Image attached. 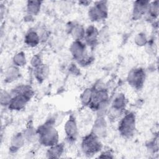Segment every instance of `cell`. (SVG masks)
I'll list each match as a JSON object with an SVG mask.
<instances>
[{
    "label": "cell",
    "mask_w": 159,
    "mask_h": 159,
    "mask_svg": "<svg viewBox=\"0 0 159 159\" xmlns=\"http://www.w3.org/2000/svg\"><path fill=\"white\" fill-rule=\"evenodd\" d=\"M31 64L34 67V68H37L39 66L41 65L42 63V60L40 58V57L39 56H34L32 58V61H31Z\"/></svg>",
    "instance_id": "d4e9b609"
},
{
    "label": "cell",
    "mask_w": 159,
    "mask_h": 159,
    "mask_svg": "<svg viewBox=\"0 0 159 159\" xmlns=\"http://www.w3.org/2000/svg\"><path fill=\"white\" fill-rule=\"evenodd\" d=\"M93 89L88 88L84 91L81 95V102L84 105H89L93 96Z\"/></svg>",
    "instance_id": "ffe728a7"
},
{
    "label": "cell",
    "mask_w": 159,
    "mask_h": 159,
    "mask_svg": "<svg viewBox=\"0 0 159 159\" xmlns=\"http://www.w3.org/2000/svg\"><path fill=\"white\" fill-rule=\"evenodd\" d=\"M86 43L81 40H75L70 47V51L73 58L81 65L90 63L91 58L88 55Z\"/></svg>",
    "instance_id": "3957f363"
},
{
    "label": "cell",
    "mask_w": 159,
    "mask_h": 159,
    "mask_svg": "<svg viewBox=\"0 0 159 159\" xmlns=\"http://www.w3.org/2000/svg\"><path fill=\"white\" fill-rule=\"evenodd\" d=\"M19 76V69L14 66H11L8 68L6 71L4 80L7 82H12L16 80Z\"/></svg>",
    "instance_id": "e0dca14e"
},
{
    "label": "cell",
    "mask_w": 159,
    "mask_h": 159,
    "mask_svg": "<svg viewBox=\"0 0 159 159\" xmlns=\"http://www.w3.org/2000/svg\"><path fill=\"white\" fill-rule=\"evenodd\" d=\"M107 14V2L105 1L94 2L88 11L89 18L93 22H98L105 19Z\"/></svg>",
    "instance_id": "277c9868"
},
{
    "label": "cell",
    "mask_w": 159,
    "mask_h": 159,
    "mask_svg": "<svg viewBox=\"0 0 159 159\" xmlns=\"http://www.w3.org/2000/svg\"><path fill=\"white\" fill-rule=\"evenodd\" d=\"M126 105V100L123 94H118L113 100L110 110H109V117L114 119L119 117L122 113Z\"/></svg>",
    "instance_id": "52a82bcc"
},
{
    "label": "cell",
    "mask_w": 159,
    "mask_h": 159,
    "mask_svg": "<svg viewBox=\"0 0 159 159\" xmlns=\"http://www.w3.org/2000/svg\"><path fill=\"white\" fill-rule=\"evenodd\" d=\"M12 98V95L6 91H2L1 94V102L2 106H8Z\"/></svg>",
    "instance_id": "7402d4cb"
},
{
    "label": "cell",
    "mask_w": 159,
    "mask_h": 159,
    "mask_svg": "<svg viewBox=\"0 0 159 159\" xmlns=\"http://www.w3.org/2000/svg\"><path fill=\"white\" fill-rule=\"evenodd\" d=\"M158 1H152L150 2L148 7L147 11V16L153 19H155L157 16L158 14Z\"/></svg>",
    "instance_id": "ac0fdd59"
},
{
    "label": "cell",
    "mask_w": 159,
    "mask_h": 159,
    "mask_svg": "<svg viewBox=\"0 0 159 159\" xmlns=\"http://www.w3.org/2000/svg\"><path fill=\"white\" fill-rule=\"evenodd\" d=\"M25 43L29 47L37 46L40 41L39 34L34 30H30L25 36Z\"/></svg>",
    "instance_id": "7c38bea8"
},
{
    "label": "cell",
    "mask_w": 159,
    "mask_h": 159,
    "mask_svg": "<svg viewBox=\"0 0 159 159\" xmlns=\"http://www.w3.org/2000/svg\"><path fill=\"white\" fill-rule=\"evenodd\" d=\"M99 139L92 132L86 135L81 143V148L83 152L87 155H93L99 152L102 148V143Z\"/></svg>",
    "instance_id": "5b68a950"
},
{
    "label": "cell",
    "mask_w": 159,
    "mask_h": 159,
    "mask_svg": "<svg viewBox=\"0 0 159 159\" xmlns=\"http://www.w3.org/2000/svg\"><path fill=\"white\" fill-rule=\"evenodd\" d=\"M91 1H80L79 3L81 4V5H84V6H88L91 4Z\"/></svg>",
    "instance_id": "484cf974"
},
{
    "label": "cell",
    "mask_w": 159,
    "mask_h": 159,
    "mask_svg": "<svg viewBox=\"0 0 159 159\" xmlns=\"http://www.w3.org/2000/svg\"><path fill=\"white\" fill-rule=\"evenodd\" d=\"M145 73L141 68L132 70L128 75L127 80L130 86L137 89H140L145 82Z\"/></svg>",
    "instance_id": "8992f818"
},
{
    "label": "cell",
    "mask_w": 159,
    "mask_h": 159,
    "mask_svg": "<svg viewBox=\"0 0 159 159\" xmlns=\"http://www.w3.org/2000/svg\"><path fill=\"white\" fill-rule=\"evenodd\" d=\"M39 142L43 145L52 147L58 143V134L52 120H48L37 130Z\"/></svg>",
    "instance_id": "6da1fadb"
},
{
    "label": "cell",
    "mask_w": 159,
    "mask_h": 159,
    "mask_svg": "<svg viewBox=\"0 0 159 159\" xmlns=\"http://www.w3.org/2000/svg\"><path fill=\"white\" fill-rule=\"evenodd\" d=\"M99 38V31L93 25L89 26L85 30L84 39L85 43L91 47H94L97 43Z\"/></svg>",
    "instance_id": "30bf717a"
},
{
    "label": "cell",
    "mask_w": 159,
    "mask_h": 159,
    "mask_svg": "<svg viewBox=\"0 0 159 159\" xmlns=\"http://www.w3.org/2000/svg\"><path fill=\"white\" fill-rule=\"evenodd\" d=\"M106 124V122L103 116H99L94 123L92 133H93L99 138L104 136L106 134L107 130Z\"/></svg>",
    "instance_id": "8fae6325"
},
{
    "label": "cell",
    "mask_w": 159,
    "mask_h": 159,
    "mask_svg": "<svg viewBox=\"0 0 159 159\" xmlns=\"http://www.w3.org/2000/svg\"><path fill=\"white\" fill-rule=\"evenodd\" d=\"M42 2L40 1H28L26 4V11L30 16H37L40 11Z\"/></svg>",
    "instance_id": "4fadbf2b"
},
{
    "label": "cell",
    "mask_w": 159,
    "mask_h": 159,
    "mask_svg": "<svg viewBox=\"0 0 159 159\" xmlns=\"http://www.w3.org/2000/svg\"><path fill=\"white\" fill-rule=\"evenodd\" d=\"M13 63L16 66H24L26 63V59L25 54L20 52L17 53L13 57Z\"/></svg>",
    "instance_id": "44dd1931"
},
{
    "label": "cell",
    "mask_w": 159,
    "mask_h": 159,
    "mask_svg": "<svg viewBox=\"0 0 159 159\" xmlns=\"http://www.w3.org/2000/svg\"><path fill=\"white\" fill-rule=\"evenodd\" d=\"M70 33L74 37L75 40H81L84 37L85 29L80 24H73L70 28Z\"/></svg>",
    "instance_id": "5bb4252c"
},
{
    "label": "cell",
    "mask_w": 159,
    "mask_h": 159,
    "mask_svg": "<svg viewBox=\"0 0 159 159\" xmlns=\"http://www.w3.org/2000/svg\"><path fill=\"white\" fill-rule=\"evenodd\" d=\"M63 150V145L61 143L55 144L50 147L47 152L50 157H58V155L61 154Z\"/></svg>",
    "instance_id": "d6986e66"
},
{
    "label": "cell",
    "mask_w": 159,
    "mask_h": 159,
    "mask_svg": "<svg viewBox=\"0 0 159 159\" xmlns=\"http://www.w3.org/2000/svg\"><path fill=\"white\" fill-rule=\"evenodd\" d=\"M150 1H135L133 4L132 17L134 20H137L146 14Z\"/></svg>",
    "instance_id": "9c48e42d"
},
{
    "label": "cell",
    "mask_w": 159,
    "mask_h": 159,
    "mask_svg": "<svg viewBox=\"0 0 159 159\" xmlns=\"http://www.w3.org/2000/svg\"><path fill=\"white\" fill-rule=\"evenodd\" d=\"M35 68V76L37 80L39 81L44 80L48 75V68L44 64H42Z\"/></svg>",
    "instance_id": "2e32d148"
},
{
    "label": "cell",
    "mask_w": 159,
    "mask_h": 159,
    "mask_svg": "<svg viewBox=\"0 0 159 159\" xmlns=\"http://www.w3.org/2000/svg\"><path fill=\"white\" fill-rule=\"evenodd\" d=\"M135 42H136V43L138 44V45H145L147 42V39L145 34L142 33L139 34L135 38Z\"/></svg>",
    "instance_id": "cb8c5ba5"
},
{
    "label": "cell",
    "mask_w": 159,
    "mask_h": 159,
    "mask_svg": "<svg viewBox=\"0 0 159 159\" xmlns=\"http://www.w3.org/2000/svg\"><path fill=\"white\" fill-rule=\"evenodd\" d=\"M23 134L25 137V139L28 140H32L34 138H35L36 135H37V132L35 131V130L34 128L30 127L29 129H26L25 132Z\"/></svg>",
    "instance_id": "603a6c76"
},
{
    "label": "cell",
    "mask_w": 159,
    "mask_h": 159,
    "mask_svg": "<svg viewBox=\"0 0 159 159\" xmlns=\"http://www.w3.org/2000/svg\"><path fill=\"white\" fill-rule=\"evenodd\" d=\"M65 132L66 139L69 142H74L78 136V126L75 117L71 116L66 120L65 126Z\"/></svg>",
    "instance_id": "ba28073f"
},
{
    "label": "cell",
    "mask_w": 159,
    "mask_h": 159,
    "mask_svg": "<svg viewBox=\"0 0 159 159\" xmlns=\"http://www.w3.org/2000/svg\"><path fill=\"white\" fill-rule=\"evenodd\" d=\"M25 137L22 133H18L14 135L11 142V149L17 150L20 148L25 142Z\"/></svg>",
    "instance_id": "9a60e30c"
},
{
    "label": "cell",
    "mask_w": 159,
    "mask_h": 159,
    "mask_svg": "<svg viewBox=\"0 0 159 159\" xmlns=\"http://www.w3.org/2000/svg\"><path fill=\"white\" fill-rule=\"evenodd\" d=\"M118 130L124 137H132L135 130V116L133 112L125 114L119 122Z\"/></svg>",
    "instance_id": "7a4b0ae2"
}]
</instances>
